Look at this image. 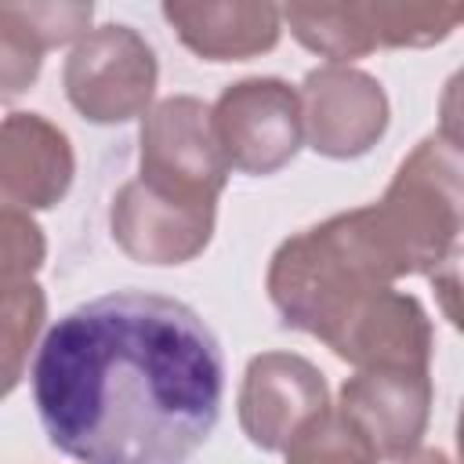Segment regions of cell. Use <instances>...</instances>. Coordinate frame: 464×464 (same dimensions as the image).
<instances>
[{"label": "cell", "mask_w": 464, "mask_h": 464, "mask_svg": "<svg viewBox=\"0 0 464 464\" xmlns=\"http://www.w3.org/2000/svg\"><path fill=\"white\" fill-rule=\"evenodd\" d=\"M460 170L457 134H431L399 163L377 203L290 236L268 265V297L283 326L326 344L355 308L413 272L446 294V315L457 323Z\"/></svg>", "instance_id": "obj_2"}, {"label": "cell", "mask_w": 464, "mask_h": 464, "mask_svg": "<svg viewBox=\"0 0 464 464\" xmlns=\"http://www.w3.org/2000/svg\"><path fill=\"white\" fill-rule=\"evenodd\" d=\"M91 4H0V102L25 94L51 47L87 36Z\"/></svg>", "instance_id": "obj_13"}, {"label": "cell", "mask_w": 464, "mask_h": 464, "mask_svg": "<svg viewBox=\"0 0 464 464\" xmlns=\"http://www.w3.org/2000/svg\"><path fill=\"white\" fill-rule=\"evenodd\" d=\"M290 33L330 65L381 47H431L464 18V4H290L279 7Z\"/></svg>", "instance_id": "obj_3"}, {"label": "cell", "mask_w": 464, "mask_h": 464, "mask_svg": "<svg viewBox=\"0 0 464 464\" xmlns=\"http://www.w3.org/2000/svg\"><path fill=\"white\" fill-rule=\"evenodd\" d=\"M326 410V381L304 355L261 352L250 359L239 388V424L254 446L286 450Z\"/></svg>", "instance_id": "obj_9"}, {"label": "cell", "mask_w": 464, "mask_h": 464, "mask_svg": "<svg viewBox=\"0 0 464 464\" xmlns=\"http://www.w3.org/2000/svg\"><path fill=\"white\" fill-rule=\"evenodd\" d=\"M210 123L228 170L254 178L283 170L304 141L301 98L276 76H254L225 87L210 109Z\"/></svg>", "instance_id": "obj_6"}, {"label": "cell", "mask_w": 464, "mask_h": 464, "mask_svg": "<svg viewBox=\"0 0 464 464\" xmlns=\"http://www.w3.org/2000/svg\"><path fill=\"white\" fill-rule=\"evenodd\" d=\"M431 373L410 366L359 370L341 388L337 413L355 428L377 460H402L417 450L431 417Z\"/></svg>", "instance_id": "obj_8"}, {"label": "cell", "mask_w": 464, "mask_h": 464, "mask_svg": "<svg viewBox=\"0 0 464 464\" xmlns=\"http://www.w3.org/2000/svg\"><path fill=\"white\" fill-rule=\"evenodd\" d=\"M301 127L315 152L352 160L370 152L388 130L384 87L352 65H319L301 83Z\"/></svg>", "instance_id": "obj_7"}, {"label": "cell", "mask_w": 464, "mask_h": 464, "mask_svg": "<svg viewBox=\"0 0 464 464\" xmlns=\"http://www.w3.org/2000/svg\"><path fill=\"white\" fill-rule=\"evenodd\" d=\"M178 40L207 62H243L279 40V7L272 4H163Z\"/></svg>", "instance_id": "obj_14"}, {"label": "cell", "mask_w": 464, "mask_h": 464, "mask_svg": "<svg viewBox=\"0 0 464 464\" xmlns=\"http://www.w3.org/2000/svg\"><path fill=\"white\" fill-rule=\"evenodd\" d=\"M228 163L218 149L210 105L188 94L163 98L145 112L138 181L160 196L185 203H218Z\"/></svg>", "instance_id": "obj_4"}, {"label": "cell", "mask_w": 464, "mask_h": 464, "mask_svg": "<svg viewBox=\"0 0 464 464\" xmlns=\"http://www.w3.org/2000/svg\"><path fill=\"white\" fill-rule=\"evenodd\" d=\"M399 464H453L446 453H439V450H413V453H406Z\"/></svg>", "instance_id": "obj_18"}, {"label": "cell", "mask_w": 464, "mask_h": 464, "mask_svg": "<svg viewBox=\"0 0 464 464\" xmlns=\"http://www.w3.org/2000/svg\"><path fill=\"white\" fill-rule=\"evenodd\" d=\"M283 453H286V464H377L370 446L355 435V428L337 410H326L323 417H315Z\"/></svg>", "instance_id": "obj_17"}, {"label": "cell", "mask_w": 464, "mask_h": 464, "mask_svg": "<svg viewBox=\"0 0 464 464\" xmlns=\"http://www.w3.org/2000/svg\"><path fill=\"white\" fill-rule=\"evenodd\" d=\"M44 319H47V297L40 286H29V290L0 301V399H7L18 388V381L25 373L29 348H33Z\"/></svg>", "instance_id": "obj_15"}, {"label": "cell", "mask_w": 464, "mask_h": 464, "mask_svg": "<svg viewBox=\"0 0 464 464\" xmlns=\"http://www.w3.org/2000/svg\"><path fill=\"white\" fill-rule=\"evenodd\" d=\"M72 145L65 130L36 112L0 120V210H47L72 185Z\"/></svg>", "instance_id": "obj_11"}, {"label": "cell", "mask_w": 464, "mask_h": 464, "mask_svg": "<svg viewBox=\"0 0 464 464\" xmlns=\"http://www.w3.org/2000/svg\"><path fill=\"white\" fill-rule=\"evenodd\" d=\"M431 344L435 337L428 312L413 294H402L395 286L373 294L326 341V348H334V355L348 359L355 370H373V366L428 370Z\"/></svg>", "instance_id": "obj_12"}, {"label": "cell", "mask_w": 464, "mask_h": 464, "mask_svg": "<svg viewBox=\"0 0 464 464\" xmlns=\"http://www.w3.org/2000/svg\"><path fill=\"white\" fill-rule=\"evenodd\" d=\"M210 326L163 294L120 290L65 312L33 362L36 417L80 464H188L221 417Z\"/></svg>", "instance_id": "obj_1"}, {"label": "cell", "mask_w": 464, "mask_h": 464, "mask_svg": "<svg viewBox=\"0 0 464 464\" xmlns=\"http://www.w3.org/2000/svg\"><path fill=\"white\" fill-rule=\"evenodd\" d=\"M156 54L130 25L87 29L65 58V94L91 123H123L149 109L156 91Z\"/></svg>", "instance_id": "obj_5"}, {"label": "cell", "mask_w": 464, "mask_h": 464, "mask_svg": "<svg viewBox=\"0 0 464 464\" xmlns=\"http://www.w3.org/2000/svg\"><path fill=\"white\" fill-rule=\"evenodd\" d=\"M218 203H185L145 188L138 178L112 196L109 225L120 250L141 265H185L214 236Z\"/></svg>", "instance_id": "obj_10"}, {"label": "cell", "mask_w": 464, "mask_h": 464, "mask_svg": "<svg viewBox=\"0 0 464 464\" xmlns=\"http://www.w3.org/2000/svg\"><path fill=\"white\" fill-rule=\"evenodd\" d=\"M47 257V239L29 214L0 210V301L36 286V272Z\"/></svg>", "instance_id": "obj_16"}]
</instances>
